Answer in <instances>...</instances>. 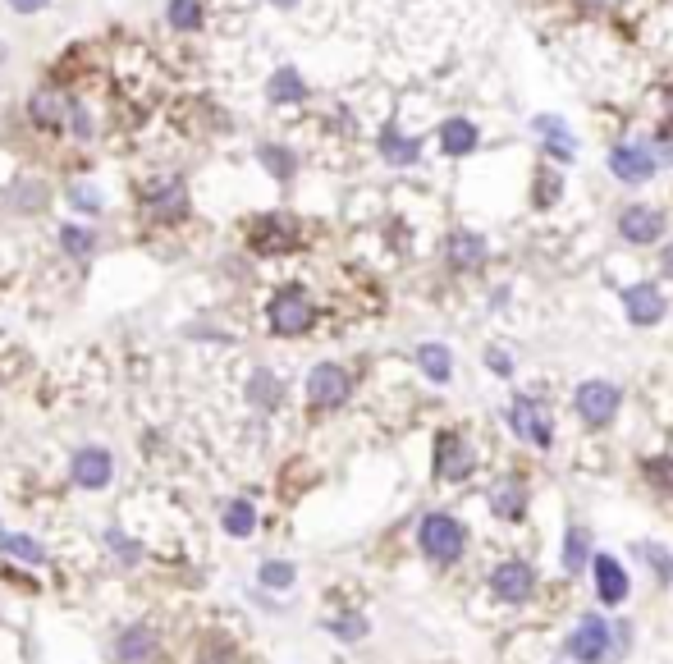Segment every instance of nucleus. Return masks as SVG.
<instances>
[{"label": "nucleus", "mask_w": 673, "mask_h": 664, "mask_svg": "<svg viewBox=\"0 0 673 664\" xmlns=\"http://www.w3.org/2000/svg\"><path fill=\"white\" fill-rule=\"evenodd\" d=\"M577 413H582V422L605 426L609 417L619 413V390H614L609 381H587V385H577Z\"/></svg>", "instance_id": "0eeeda50"}, {"label": "nucleus", "mask_w": 673, "mask_h": 664, "mask_svg": "<svg viewBox=\"0 0 673 664\" xmlns=\"http://www.w3.org/2000/svg\"><path fill=\"white\" fill-rule=\"evenodd\" d=\"M326 628L335 632V637H344V642H362V637H367V619H362V614H339Z\"/></svg>", "instance_id": "7c9ffc66"}, {"label": "nucleus", "mask_w": 673, "mask_h": 664, "mask_svg": "<svg viewBox=\"0 0 673 664\" xmlns=\"http://www.w3.org/2000/svg\"><path fill=\"white\" fill-rule=\"evenodd\" d=\"M294 577H298V568H294V564H284V559H271V564H261L257 582H261V587H271V591H284V587H294Z\"/></svg>", "instance_id": "c85d7f7f"}, {"label": "nucleus", "mask_w": 673, "mask_h": 664, "mask_svg": "<svg viewBox=\"0 0 673 664\" xmlns=\"http://www.w3.org/2000/svg\"><path fill=\"white\" fill-rule=\"evenodd\" d=\"M472 463H477V458H472V445L458 440L454 431H445V436H440V449H435V472L445 481H463L467 472H472Z\"/></svg>", "instance_id": "9b49d317"}, {"label": "nucleus", "mask_w": 673, "mask_h": 664, "mask_svg": "<svg viewBox=\"0 0 673 664\" xmlns=\"http://www.w3.org/2000/svg\"><path fill=\"white\" fill-rule=\"evenodd\" d=\"M582 564H587V532L573 527V532H568V550H564V568H568V573H577Z\"/></svg>", "instance_id": "473e14b6"}, {"label": "nucleus", "mask_w": 673, "mask_h": 664, "mask_svg": "<svg viewBox=\"0 0 673 664\" xmlns=\"http://www.w3.org/2000/svg\"><path fill=\"white\" fill-rule=\"evenodd\" d=\"M142 202H147V211H152V216H161V220H174V216H184V211H188V193H184V184H179V179H165L161 188H147V197H142Z\"/></svg>", "instance_id": "f3484780"}, {"label": "nucleus", "mask_w": 673, "mask_h": 664, "mask_svg": "<svg viewBox=\"0 0 673 664\" xmlns=\"http://www.w3.org/2000/svg\"><path fill=\"white\" fill-rule=\"evenodd\" d=\"M106 541H110V550H120V555H124V564H138V545H133V541H124L120 532H110Z\"/></svg>", "instance_id": "f704fd0d"}, {"label": "nucleus", "mask_w": 673, "mask_h": 664, "mask_svg": "<svg viewBox=\"0 0 673 664\" xmlns=\"http://www.w3.org/2000/svg\"><path fill=\"white\" fill-rule=\"evenodd\" d=\"M490 587H495L500 600L522 605V600H532V591H536V573L522 564V559H509V564H500L495 573H490Z\"/></svg>", "instance_id": "6e6552de"}, {"label": "nucleus", "mask_w": 673, "mask_h": 664, "mask_svg": "<svg viewBox=\"0 0 673 664\" xmlns=\"http://www.w3.org/2000/svg\"><path fill=\"white\" fill-rule=\"evenodd\" d=\"M10 10H19V14H37V10H46V0H10Z\"/></svg>", "instance_id": "e433bc0d"}, {"label": "nucleus", "mask_w": 673, "mask_h": 664, "mask_svg": "<svg viewBox=\"0 0 673 664\" xmlns=\"http://www.w3.org/2000/svg\"><path fill=\"white\" fill-rule=\"evenodd\" d=\"M220 523H225L229 536H239V541H243V536L257 532V509H252L248 500H229L225 513H220Z\"/></svg>", "instance_id": "b1692460"}, {"label": "nucleus", "mask_w": 673, "mask_h": 664, "mask_svg": "<svg viewBox=\"0 0 673 664\" xmlns=\"http://www.w3.org/2000/svg\"><path fill=\"white\" fill-rule=\"evenodd\" d=\"M591 564H596L600 600H605V605H623V600H628V573H623V564L609 555H596Z\"/></svg>", "instance_id": "dca6fc26"}, {"label": "nucleus", "mask_w": 673, "mask_h": 664, "mask_svg": "<svg viewBox=\"0 0 673 664\" xmlns=\"http://www.w3.org/2000/svg\"><path fill=\"white\" fill-rule=\"evenodd\" d=\"M490 504H495V513H504V518H522V486L518 481H500L495 495H490Z\"/></svg>", "instance_id": "cd10ccee"}, {"label": "nucleus", "mask_w": 673, "mask_h": 664, "mask_svg": "<svg viewBox=\"0 0 673 664\" xmlns=\"http://www.w3.org/2000/svg\"><path fill=\"white\" fill-rule=\"evenodd\" d=\"M380 152H385V161H390V165H413L417 156H422V142L403 138V133L390 124V129L380 133Z\"/></svg>", "instance_id": "412c9836"}, {"label": "nucleus", "mask_w": 673, "mask_h": 664, "mask_svg": "<svg viewBox=\"0 0 673 664\" xmlns=\"http://www.w3.org/2000/svg\"><path fill=\"white\" fill-rule=\"evenodd\" d=\"M202 664H234V655H229V646H225V655H220V651H207V660H202Z\"/></svg>", "instance_id": "4c0bfd02"}, {"label": "nucleus", "mask_w": 673, "mask_h": 664, "mask_svg": "<svg viewBox=\"0 0 673 664\" xmlns=\"http://www.w3.org/2000/svg\"><path fill=\"white\" fill-rule=\"evenodd\" d=\"M257 156H261V165H266V170H271L275 179H289V175L298 170V161H294L289 152H284V147H261Z\"/></svg>", "instance_id": "c756f323"}, {"label": "nucleus", "mask_w": 673, "mask_h": 664, "mask_svg": "<svg viewBox=\"0 0 673 664\" xmlns=\"http://www.w3.org/2000/svg\"><path fill=\"white\" fill-rule=\"evenodd\" d=\"M170 28H179V33H197L202 28V5L197 0H170Z\"/></svg>", "instance_id": "bb28decb"}, {"label": "nucleus", "mask_w": 673, "mask_h": 664, "mask_svg": "<svg viewBox=\"0 0 673 664\" xmlns=\"http://www.w3.org/2000/svg\"><path fill=\"white\" fill-rule=\"evenodd\" d=\"M271 5H275V10H294L298 0H271Z\"/></svg>", "instance_id": "58836bf2"}, {"label": "nucleus", "mask_w": 673, "mask_h": 664, "mask_svg": "<svg viewBox=\"0 0 673 664\" xmlns=\"http://www.w3.org/2000/svg\"><path fill=\"white\" fill-rule=\"evenodd\" d=\"M669 106H673V83H669Z\"/></svg>", "instance_id": "79ce46f5"}, {"label": "nucleus", "mask_w": 673, "mask_h": 664, "mask_svg": "<svg viewBox=\"0 0 673 664\" xmlns=\"http://www.w3.org/2000/svg\"><path fill=\"white\" fill-rule=\"evenodd\" d=\"M348 394H353V376H348L344 367H335V362L312 367V376H307V399H312V408H339V403H348Z\"/></svg>", "instance_id": "7ed1b4c3"}, {"label": "nucleus", "mask_w": 673, "mask_h": 664, "mask_svg": "<svg viewBox=\"0 0 673 664\" xmlns=\"http://www.w3.org/2000/svg\"><path fill=\"white\" fill-rule=\"evenodd\" d=\"M532 124L545 133V152H550L554 161H573V156H577V142H573V133H568L564 124L554 120V115H536Z\"/></svg>", "instance_id": "6ab92c4d"}, {"label": "nucleus", "mask_w": 673, "mask_h": 664, "mask_svg": "<svg viewBox=\"0 0 673 664\" xmlns=\"http://www.w3.org/2000/svg\"><path fill=\"white\" fill-rule=\"evenodd\" d=\"M509 422H513V431H518V440H527V445H536V449H550V440H554L550 417H545V408L532 394H518V399L509 403Z\"/></svg>", "instance_id": "20e7f679"}, {"label": "nucleus", "mask_w": 673, "mask_h": 664, "mask_svg": "<svg viewBox=\"0 0 673 664\" xmlns=\"http://www.w3.org/2000/svg\"><path fill=\"white\" fill-rule=\"evenodd\" d=\"M69 202H74V211H87V216H97V211H101L97 188H87V184H74V188H69Z\"/></svg>", "instance_id": "72a5a7b5"}, {"label": "nucleus", "mask_w": 673, "mask_h": 664, "mask_svg": "<svg viewBox=\"0 0 673 664\" xmlns=\"http://www.w3.org/2000/svg\"><path fill=\"white\" fill-rule=\"evenodd\" d=\"M568 655L582 664H605L609 660V623L600 619H582L568 637Z\"/></svg>", "instance_id": "423d86ee"}, {"label": "nucleus", "mask_w": 673, "mask_h": 664, "mask_svg": "<svg viewBox=\"0 0 673 664\" xmlns=\"http://www.w3.org/2000/svg\"><path fill=\"white\" fill-rule=\"evenodd\" d=\"M69 477H74V486H83V490H106L110 477H115V458H110L101 445H87V449L74 454Z\"/></svg>", "instance_id": "39448f33"}, {"label": "nucleus", "mask_w": 673, "mask_h": 664, "mask_svg": "<svg viewBox=\"0 0 673 664\" xmlns=\"http://www.w3.org/2000/svg\"><path fill=\"white\" fill-rule=\"evenodd\" d=\"M417 362H422V371L435 385H445L449 376H454V358H449L445 344H422V349H417Z\"/></svg>", "instance_id": "5701e85b"}, {"label": "nucleus", "mask_w": 673, "mask_h": 664, "mask_svg": "<svg viewBox=\"0 0 673 664\" xmlns=\"http://www.w3.org/2000/svg\"><path fill=\"white\" fill-rule=\"evenodd\" d=\"M449 262H454L458 271H477V266L486 262V239L472 234V229H458L454 239H449Z\"/></svg>", "instance_id": "a211bd4d"}, {"label": "nucleus", "mask_w": 673, "mask_h": 664, "mask_svg": "<svg viewBox=\"0 0 673 664\" xmlns=\"http://www.w3.org/2000/svg\"><path fill=\"white\" fill-rule=\"evenodd\" d=\"M60 248L83 262V257H92V248H97V234H92L87 225H65V229H60Z\"/></svg>", "instance_id": "a878e982"}, {"label": "nucleus", "mask_w": 673, "mask_h": 664, "mask_svg": "<svg viewBox=\"0 0 673 664\" xmlns=\"http://www.w3.org/2000/svg\"><path fill=\"white\" fill-rule=\"evenodd\" d=\"M266 316H271V330H275V335L294 339V335H303V330H312L316 307H312V298H307L303 289H294V284H289V289H280V294L271 298Z\"/></svg>", "instance_id": "f03ea898"}, {"label": "nucleus", "mask_w": 673, "mask_h": 664, "mask_svg": "<svg viewBox=\"0 0 673 664\" xmlns=\"http://www.w3.org/2000/svg\"><path fill=\"white\" fill-rule=\"evenodd\" d=\"M266 97L275 101V106H294V101L307 97V83L298 69H275L271 74V88H266Z\"/></svg>", "instance_id": "aec40b11"}, {"label": "nucleus", "mask_w": 673, "mask_h": 664, "mask_svg": "<svg viewBox=\"0 0 673 664\" xmlns=\"http://www.w3.org/2000/svg\"><path fill=\"white\" fill-rule=\"evenodd\" d=\"M486 362H490V371H495V376H509V371H513L509 353H500V349H490V353H486Z\"/></svg>", "instance_id": "c9c22d12"}, {"label": "nucleus", "mask_w": 673, "mask_h": 664, "mask_svg": "<svg viewBox=\"0 0 673 664\" xmlns=\"http://www.w3.org/2000/svg\"><path fill=\"white\" fill-rule=\"evenodd\" d=\"M664 152H669V161H673V142H664Z\"/></svg>", "instance_id": "a19ab883"}, {"label": "nucleus", "mask_w": 673, "mask_h": 664, "mask_svg": "<svg viewBox=\"0 0 673 664\" xmlns=\"http://www.w3.org/2000/svg\"><path fill=\"white\" fill-rule=\"evenodd\" d=\"M417 541H422V550L435 559V564H454V559L463 555L467 532H463L458 518H449V513H426L422 527H417Z\"/></svg>", "instance_id": "f257e3e1"}, {"label": "nucleus", "mask_w": 673, "mask_h": 664, "mask_svg": "<svg viewBox=\"0 0 673 664\" xmlns=\"http://www.w3.org/2000/svg\"><path fill=\"white\" fill-rule=\"evenodd\" d=\"M120 664H156L161 660V642H156L152 628H142V623H129L120 632V646H115Z\"/></svg>", "instance_id": "9d476101"}, {"label": "nucleus", "mask_w": 673, "mask_h": 664, "mask_svg": "<svg viewBox=\"0 0 673 664\" xmlns=\"http://www.w3.org/2000/svg\"><path fill=\"white\" fill-rule=\"evenodd\" d=\"M623 307H628L632 326H655L664 316V294L655 284H632V289H623Z\"/></svg>", "instance_id": "ddd939ff"}, {"label": "nucleus", "mask_w": 673, "mask_h": 664, "mask_svg": "<svg viewBox=\"0 0 673 664\" xmlns=\"http://www.w3.org/2000/svg\"><path fill=\"white\" fill-rule=\"evenodd\" d=\"M294 243H298V229L284 216H266L252 229V248L257 252H284V248H294Z\"/></svg>", "instance_id": "2eb2a0df"}, {"label": "nucleus", "mask_w": 673, "mask_h": 664, "mask_svg": "<svg viewBox=\"0 0 673 664\" xmlns=\"http://www.w3.org/2000/svg\"><path fill=\"white\" fill-rule=\"evenodd\" d=\"M248 399L261 403V408H275V399H280V385H275L271 371H257V381L248 385Z\"/></svg>", "instance_id": "2f4dec72"}, {"label": "nucleus", "mask_w": 673, "mask_h": 664, "mask_svg": "<svg viewBox=\"0 0 673 664\" xmlns=\"http://www.w3.org/2000/svg\"><path fill=\"white\" fill-rule=\"evenodd\" d=\"M0 550L19 564H46V550L33 541V536H19V532H0Z\"/></svg>", "instance_id": "393cba45"}, {"label": "nucleus", "mask_w": 673, "mask_h": 664, "mask_svg": "<svg viewBox=\"0 0 673 664\" xmlns=\"http://www.w3.org/2000/svg\"><path fill=\"white\" fill-rule=\"evenodd\" d=\"M619 234L628 243H655L664 234V216L655 207H628L619 216Z\"/></svg>", "instance_id": "4468645a"}, {"label": "nucleus", "mask_w": 673, "mask_h": 664, "mask_svg": "<svg viewBox=\"0 0 673 664\" xmlns=\"http://www.w3.org/2000/svg\"><path fill=\"white\" fill-rule=\"evenodd\" d=\"M440 147H445V156H467L472 147H477V124L472 120H445Z\"/></svg>", "instance_id": "4be33fe9"}, {"label": "nucleus", "mask_w": 673, "mask_h": 664, "mask_svg": "<svg viewBox=\"0 0 673 664\" xmlns=\"http://www.w3.org/2000/svg\"><path fill=\"white\" fill-rule=\"evenodd\" d=\"M609 170L619 179H628V184H646V179L655 175V161H651V152H646V142H619V147L609 152Z\"/></svg>", "instance_id": "1a4fd4ad"}, {"label": "nucleus", "mask_w": 673, "mask_h": 664, "mask_svg": "<svg viewBox=\"0 0 673 664\" xmlns=\"http://www.w3.org/2000/svg\"><path fill=\"white\" fill-rule=\"evenodd\" d=\"M664 271H669V275H673V248H669V252H664Z\"/></svg>", "instance_id": "ea45409f"}, {"label": "nucleus", "mask_w": 673, "mask_h": 664, "mask_svg": "<svg viewBox=\"0 0 673 664\" xmlns=\"http://www.w3.org/2000/svg\"><path fill=\"white\" fill-rule=\"evenodd\" d=\"M69 110H74V101L55 88H37L33 97H28V115H33L37 129H60V124L69 120Z\"/></svg>", "instance_id": "f8f14e48"}]
</instances>
